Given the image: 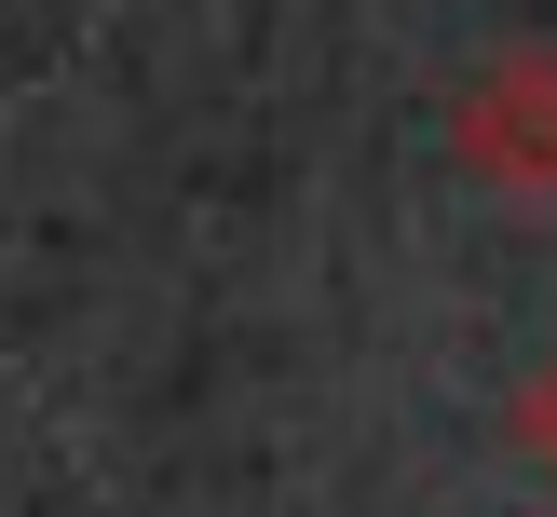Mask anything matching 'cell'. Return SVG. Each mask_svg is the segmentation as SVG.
Returning a JSON list of instances; mask_svg holds the SVG:
<instances>
[{"instance_id":"obj_2","label":"cell","mask_w":557,"mask_h":517,"mask_svg":"<svg viewBox=\"0 0 557 517\" xmlns=\"http://www.w3.org/2000/svg\"><path fill=\"white\" fill-rule=\"evenodd\" d=\"M517 435H531V463H544V477H557V354H544V368H531V395H517Z\"/></svg>"},{"instance_id":"obj_1","label":"cell","mask_w":557,"mask_h":517,"mask_svg":"<svg viewBox=\"0 0 557 517\" xmlns=\"http://www.w3.org/2000/svg\"><path fill=\"white\" fill-rule=\"evenodd\" d=\"M449 163L476 190H504V205H557V41L490 54L449 96Z\"/></svg>"}]
</instances>
